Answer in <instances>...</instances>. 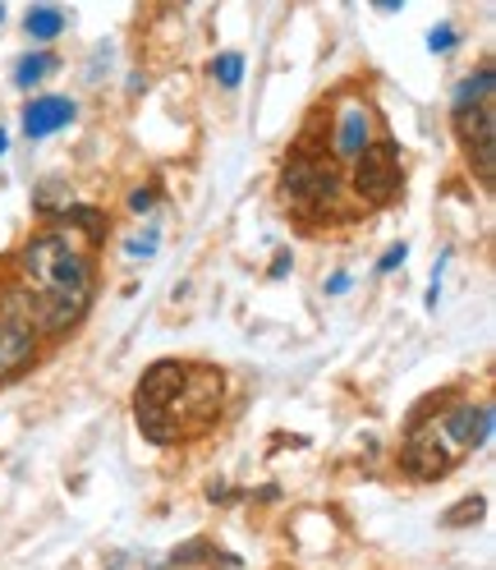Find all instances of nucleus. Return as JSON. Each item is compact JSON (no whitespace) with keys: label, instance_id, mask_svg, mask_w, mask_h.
Wrapping results in <instances>:
<instances>
[{"label":"nucleus","instance_id":"f257e3e1","mask_svg":"<svg viewBox=\"0 0 496 570\" xmlns=\"http://www.w3.org/2000/svg\"><path fill=\"white\" fill-rule=\"evenodd\" d=\"M14 263H19V285L0 295V308L23 313L42 341H60L75 332L97 295L92 244L65 226H51L32 235Z\"/></svg>","mask_w":496,"mask_h":570},{"label":"nucleus","instance_id":"f03ea898","mask_svg":"<svg viewBox=\"0 0 496 570\" xmlns=\"http://www.w3.org/2000/svg\"><path fill=\"white\" fill-rule=\"evenodd\" d=\"M221 401H226V373L207 368V364H189L185 386L170 396L161 423H157V446H175V442H194L207 438L221 419Z\"/></svg>","mask_w":496,"mask_h":570},{"label":"nucleus","instance_id":"7ed1b4c3","mask_svg":"<svg viewBox=\"0 0 496 570\" xmlns=\"http://www.w3.org/2000/svg\"><path fill=\"white\" fill-rule=\"evenodd\" d=\"M280 194H286L290 207H299L304 217H340V198H345V185L340 175L331 170V161H323L308 148H295L286 170H280Z\"/></svg>","mask_w":496,"mask_h":570},{"label":"nucleus","instance_id":"20e7f679","mask_svg":"<svg viewBox=\"0 0 496 570\" xmlns=\"http://www.w3.org/2000/svg\"><path fill=\"white\" fill-rule=\"evenodd\" d=\"M349 194L364 207H391L405 194V161H400V142L396 138H373L364 157L349 166Z\"/></svg>","mask_w":496,"mask_h":570},{"label":"nucleus","instance_id":"39448f33","mask_svg":"<svg viewBox=\"0 0 496 570\" xmlns=\"http://www.w3.org/2000/svg\"><path fill=\"white\" fill-rule=\"evenodd\" d=\"M428 423H433V438L442 442V451L459 465L465 455H474V451H483L492 442L496 410L487 401H459L450 410H433Z\"/></svg>","mask_w":496,"mask_h":570},{"label":"nucleus","instance_id":"423d86ee","mask_svg":"<svg viewBox=\"0 0 496 570\" xmlns=\"http://www.w3.org/2000/svg\"><path fill=\"white\" fill-rule=\"evenodd\" d=\"M433 410H437L433 401H423V410L409 414L405 446H400V470H405L409 479H418V483H437L442 474L455 470V460H450V455L442 451V442L433 438V423H428Z\"/></svg>","mask_w":496,"mask_h":570},{"label":"nucleus","instance_id":"0eeeda50","mask_svg":"<svg viewBox=\"0 0 496 570\" xmlns=\"http://www.w3.org/2000/svg\"><path fill=\"white\" fill-rule=\"evenodd\" d=\"M455 120V134H459V148H465V161L474 170V180L483 189L496 185V106L483 101L465 116H450Z\"/></svg>","mask_w":496,"mask_h":570},{"label":"nucleus","instance_id":"6e6552de","mask_svg":"<svg viewBox=\"0 0 496 570\" xmlns=\"http://www.w3.org/2000/svg\"><path fill=\"white\" fill-rule=\"evenodd\" d=\"M185 373H189L185 360H157L143 377H138V391H133V419H138V428H143V438H148V442L157 438V423H161L170 396L185 386Z\"/></svg>","mask_w":496,"mask_h":570},{"label":"nucleus","instance_id":"1a4fd4ad","mask_svg":"<svg viewBox=\"0 0 496 570\" xmlns=\"http://www.w3.org/2000/svg\"><path fill=\"white\" fill-rule=\"evenodd\" d=\"M42 354V336L32 332V323L14 308H0V386L19 382Z\"/></svg>","mask_w":496,"mask_h":570},{"label":"nucleus","instance_id":"9d476101","mask_svg":"<svg viewBox=\"0 0 496 570\" xmlns=\"http://www.w3.org/2000/svg\"><path fill=\"white\" fill-rule=\"evenodd\" d=\"M377 138V120H373V106L364 97H345L336 106V125H331V161L354 166L364 157V148Z\"/></svg>","mask_w":496,"mask_h":570},{"label":"nucleus","instance_id":"9b49d317","mask_svg":"<svg viewBox=\"0 0 496 570\" xmlns=\"http://www.w3.org/2000/svg\"><path fill=\"white\" fill-rule=\"evenodd\" d=\"M75 116H79V101L75 97H60V92H47V97H32L28 106H23V134L28 138H51V134H60V129H69L75 125Z\"/></svg>","mask_w":496,"mask_h":570},{"label":"nucleus","instance_id":"f8f14e48","mask_svg":"<svg viewBox=\"0 0 496 570\" xmlns=\"http://www.w3.org/2000/svg\"><path fill=\"white\" fill-rule=\"evenodd\" d=\"M492 92H496V75H492V65H483L478 75L459 79V88H455V97H450V116H465V111H474V106L492 101Z\"/></svg>","mask_w":496,"mask_h":570},{"label":"nucleus","instance_id":"ddd939ff","mask_svg":"<svg viewBox=\"0 0 496 570\" xmlns=\"http://www.w3.org/2000/svg\"><path fill=\"white\" fill-rule=\"evenodd\" d=\"M166 566H180V570H189V566H239V557H221V548L211 543V539H189V543H180L170 557H166Z\"/></svg>","mask_w":496,"mask_h":570},{"label":"nucleus","instance_id":"4468645a","mask_svg":"<svg viewBox=\"0 0 496 570\" xmlns=\"http://www.w3.org/2000/svg\"><path fill=\"white\" fill-rule=\"evenodd\" d=\"M69 28V14L60 10V6H28V14H23V32L32 42H56L60 32Z\"/></svg>","mask_w":496,"mask_h":570},{"label":"nucleus","instance_id":"2eb2a0df","mask_svg":"<svg viewBox=\"0 0 496 570\" xmlns=\"http://www.w3.org/2000/svg\"><path fill=\"white\" fill-rule=\"evenodd\" d=\"M60 69V56L56 51H28V56H19L14 60V88H32V83H42L47 75H56Z\"/></svg>","mask_w":496,"mask_h":570},{"label":"nucleus","instance_id":"dca6fc26","mask_svg":"<svg viewBox=\"0 0 496 570\" xmlns=\"http://www.w3.org/2000/svg\"><path fill=\"white\" fill-rule=\"evenodd\" d=\"M207 75H211V83H221L226 92H235V88L244 83V56H239V51L211 56V60H207Z\"/></svg>","mask_w":496,"mask_h":570},{"label":"nucleus","instance_id":"f3484780","mask_svg":"<svg viewBox=\"0 0 496 570\" xmlns=\"http://www.w3.org/2000/svg\"><path fill=\"white\" fill-rule=\"evenodd\" d=\"M157 248H161V226L148 222V230H138V235H129V239L120 244V254H125L129 263H148V258H157Z\"/></svg>","mask_w":496,"mask_h":570},{"label":"nucleus","instance_id":"a211bd4d","mask_svg":"<svg viewBox=\"0 0 496 570\" xmlns=\"http://www.w3.org/2000/svg\"><path fill=\"white\" fill-rule=\"evenodd\" d=\"M487 515V497H465V502H455L446 515H442V529H469Z\"/></svg>","mask_w":496,"mask_h":570},{"label":"nucleus","instance_id":"6ab92c4d","mask_svg":"<svg viewBox=\"0 0 496 570\" xmlns=\"http://www.w3.org/2000/svg\"><path fill=\"white\" fill-rule=\"evenodd\" d=\"M459 47V28L455 23H437L433 32H428V51L433 56H446V51H455Z\"/></svg>","mask_w":496,"mask_h":570},{"label":"nucleus","instance_id":"aec40b11","mask_svg":"<svg viewBox=\"0 0 496 570\" xmlns=\"http://www.w3.org/2000/svg\"><path fill=\"white\" fill-rule=\"evenodd\" d=\"M405 258H409V244L400 239V244H391V248H386V254L377 258V272L386 276V272H396V267H405Z\"/></svg>","mask_w":496,"mask_h":570},{"label":"nucleus","instance_id":"412c9836","mask_svg":"<svg viewBox=\"0 0 496 570\" xmlns=\"http://www.w3.org/2000/svg\"><path fill=\"white\" fill-rule=\"evenodd\" d=\"M152 207H157V185H148V189H133V194H129V212H138V217H148Z\"/></svg>","mask_w":496,"mask_h":570},{"label":"nucleus","instance_id":"4be33fe9","mask_svg":"<svg viewBox=\"0 0 496 570\" xmlns=\"http://www.w3.org/2000/svg\"><path fill=\"white\" fill-rule=\"evenodd\" d=\"M290 267H295V258H290V254H276V263L267 267V281H280V276H290Z\"/></svg>","mask_w":496,"mask_h":570},{"label":"nucleus","instance_id":"5701e85b","mask_svg":"<svg viewBox=\"0 0 496 570\" xmlns=\"http://www.w3.org/2000/svg\"><path fill=\"white\" fill-rule=\"evenodd\" d=\"M340 291H349V272H336V276L327 281V295H340Z\"/></svg>","mask_w":496,"mask_h":570},{"label":"nucleus","instance_id":"b1692460","mask_svg":"<svg viewBox=\"0 0 496 570\" xmlns=\"http://www.w3.org/2000/svg\"><path fill=\"white\" fill-rule=\"evenodd\" d=\"M6 148H10V134H6V129H0V157H6Z\"/></svg>","mask_w":496,"mask_h":570},{"label":"nucleus","instance_id":"393cba45","mask_svg":"<svg viewBox=\"0 0 496 570\" xmlns=\"http://www.w3.org/2000/svg\"><path fill=\"white\" fill-rule=\"evenodd\" d=\"M0 23H6V6H0Z\"/></svg>","mask_w":496,"mask_h":570}]
</instances>
